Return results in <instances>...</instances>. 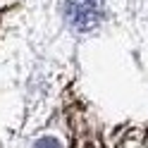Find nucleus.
I'll list each match as a JSON object with an SVG mask.
<instances>
[{
    "label": "nucleus",
    "instance_id": "nucleus-1",
    "mask_svg": "<svg viewBox=\"0 0 148 148\" xmlns=\"http://www.w3.org/2000/svg\"><path fill=\"white\" fill-rule=\"evenodd\" d=\"M64 19L77 31H91L103 19V0H62Z\"/></svg>",
    "mask_w": 148,
    "mask_h": 148
},
{
    "label": "nucleus",
    "instance_id": "nucleus-2",
    "mask_svg": "<svg viewBox=\"0 0 148 148\" xmlns=\"http://www.w3.org/2000/svg\"><path fill=\"white\" fill-rule=\"evenodd\" d=\"M34 148H62V143L58 141V138H53V136H45V138H41V141H36Z\"/></svg>",
    "mask_w": 148,
    "mask_h": 148
}]
</instances>
